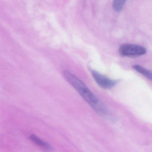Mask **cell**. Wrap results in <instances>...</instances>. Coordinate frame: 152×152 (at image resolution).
I'll list each match as a JSON object with an SVG mask.
<instances>
[{"mask_svg":"<svg viewBox=\"0 0 152 152\" xmlns=\"http://www.w3.org/2000/svg\"><path fill=\"white\" fill-rule=\"evenodd\" d=\"M133 67L137 72H139L140 74H142L144 77H146L147 78L152 80V72L151 71L144 68L143 67L139 65H134Z\"/></svg>","mask_w":152,"mask_h":152,"instance_id":"5b68a950","label":"cell"},{"mask_svg":"<svg viewBox=\"0 0 152 152\" xmlns=\"http://www.w3.org/2000/svg\"><path fill=\"white\" fill-rule=\"evenodd\" d=\"M127 0H114L113 7L114 10L117 12H120L124 7Z\"/></svg>","mask_w":152,"mask_h":152,"instance_id":"8992f818","label":"cell"},{"mask_svg":"<svg viewBox=\"0 0 152 152\" xmlns=\"http://www.w3.org/2000/svg\"><path fill=\"white\" fill-rule=\"evenodd\" d=\"M63 75L67 81L76 90L84 100L96 112L103 116H106L108 114V110L106 106L92 93L81 80L68 71H64Z\"/></svg>","mask_w":152,"mask_h":152,"instance_id":"6da1fadb","label":"cell"},{"mask_svg":"<svg viewBox=\"0 0 152 152\" xmlns=\"http://www.w3.org/2000/svg\"><path fill=\"white\" fill-rule=\"evenodd\" d=\"M92 74L95 82L100 87L104 89L112 88L117 84L116 80L111 79L97 71H92Z\"/></svg>","mask_w":152,"mask_h":152,"instance_id":"3957f363","label":"cell"},{"mask_svg":"<svg viewBox=\"0 0 152 152\" xmlns=\"http://www.w3.org/2000/svg\"><path fill=\"white\" fill-rule=\"evenodd\" d=\"M119 53L124 57L135 58L145 54L146 50L144 47L138 45L126 44L120 47Z\"/></svg>","mask_w":152,"mask_h":152,"instance_id":"7a4b0ae2","label":"cell"},{"mask_svg":"<svg viewBox=\"0 0 152 152\" xmlns=\"http://www.w3.org/2000/svg\"><path fill=\"white\" fill-rule=\"evenodd\" d=\"M30 139L36 144L47 151L51 152L52 150L51 146L47 142L42 140L35 135H31L30 136Z\"/></svg>","mask_w":152,"mask_h":152,"instance_id":"277c9868","label":"cell"}]
</instances>
